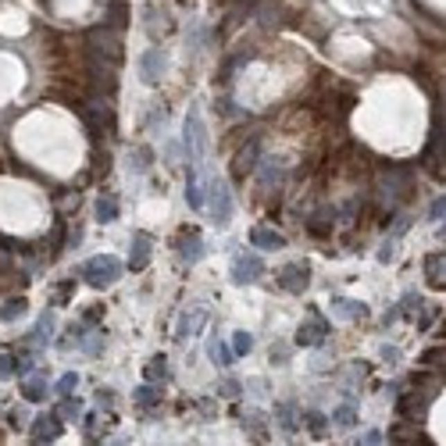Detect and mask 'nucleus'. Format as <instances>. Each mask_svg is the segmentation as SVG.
I'll list each match as a JSON object with an SVG mask.
<instances>
[{
	"label": "nucleus",
	"instance_id": "40",
	"mask_svg": "<svg viewBox=\"0 0 446 446\" xmlns=\"http://www.w3.org/2000/svg\"><path fill=\"white\" fill-rule=\"evenodd\" d=\"M443 207H446V200H443V196H439V200L432 204V221H439V218H443Z\"/></svg>",
	"mask_w": 446,
	"mask_h": 446
},
{
	"label": "nucleus",
	"instance_id": "25",
	"mask_svg": "<svg viewBox=\"0 0 446 446\" xmlns=\"http://www.w3.org/2000/svg\"><path fill=\"white\" fill-rule=\"evenodd\" d=\"M332 418H336L339 429H350V425H357V407H354V404H339Z\"/></svg>",
	"mask_w": 446,
	"mask_h": 446
},
{
	"label": "nucleus",
	"instance_id": "14",
	"mask_svg": "<svg viewBox=\"0 0 446 446\" xmlns=\"http://www.w3.org/2000/svg\"><path fill=\"white\" fill-rule=\"evenodd\" d=\"M146 264H151V236L136 232L132 236V250H129V268L132 271H143Z\"/></svg>",
	"mask_w": 446,
	"mask_h": 446
},
{
	"label": "nucleus",
	"instance_id": "10",
	"mask_svg": "<svg viewBox=\"0 0 446 446\" xmlns=\"http://www.w3.org/2000/svg\"><path fill=\"white\" fill-rule=\"evenodd\" d=\"M175 250H179V261L182 264H196L204 257V239H200V232L196 229H186L182 236H179V243H175Z\"/></svg>",
	"mask_w": 446,
	"mask_h": 446
},
{
	"label": "nucleus",
	"instance_id": "20",
	"mask_svg": "<svg viewBox=\"0 0 446 446\" xmlns=\"http://www.w3.org/2000/svg\"><path fill=\"white\" fill-rule=\"evenodd\" d=\"M332 218H336V214H332L329 207H321L318 214L307 218V229H311L314 236H329V232H332Z\"/></svg>",
	"mask_w": 446,
	"mask_h": 446
},
{
	"label": "nucleus",
	"instance_id": "11",
	"mask_svg": "<svg viewBox=\"0 0 446 446\" xmlns=\"http://www.w3.org/2000/svg\"><path fill=\"white\" fill-rule=\"evenodd\" d=\"M61 414H40L36 421H33V439L36 443H54L58 436H61Z\"/></svg>",
	"mask_w": 446,
	"mask_h": 446
},
{
	"label": "nucleus",
	"instance_id": "23",
	"mask_svg": "<svg viewBox=\"0 0 446 446\" xmlns=\"http://www.w3.org/2000/svg\"><path fill=\"white\" fill-rule=\"evenodd\" d=\"M132 400H136V407L151 411V407H157V400H161V389H154V382H146V386H139V389L132 393Z\"/></svg>",
	"mask_w": 446,
	"mask_h": 446
},
{
	"label": "nucleus",
	"instance_id": "36",
	"mask_svg": "<svg viewBox=\"0 0 446 446\" xmlns=\"http://www.w3.org/2000/svg\"><path fill=\"white\" fill-rule=\"evenodd\" d=\"M218 393H221V396H236V393H239V382H232V379H225V382H221V386H218Z\"/></svg>",
	"mask_w": 446,
	"mask_h": 446
},
{
	"label": "nucleus",
	"instance_id": "17",
	"mask_svg": "<svg viewBox=\"0 0 446 446\" xmlns=\"http://www.w3.org/2000/svg\"><path fill=\"white\" fill-rule=\"evenodd\" d=\"M51 336H54V311H43L40 321H36V329H33V336H29V343L33 346H46Z\"/></svg>",
	"mask_w": 446,
	"mask_h": 446
},
{
	"label": "nucleus",
	"instance_id": "33",
	"mask_svg": "<svg viewBox=\"0 0 446 446\" xmlns=\"http://www.w3.org/2000/svg\"><path fill=\"white\" fill-rule=\"evenodd\" d=\"M389 439H418V429H411V425H404V421H400V425L389 429Z\"/></svg>",
	"mask_w": 446,
	"mask_h": 446
},
{
	"label": "nucleus",
	"instance_id": "18",
	"mask_svg": "<svg viewBox=\"0 0 446 446\" xmlns=\"http://www.w3.org/2000/svg\"><path fill=\"white\" fill-rule=\"evenodd\" d=\"M186 200L193 211L204 207V189H200V175H196V164H189V175H186Z\"/></svg>",
	"mask_w": 446,
	"mask_h": 446
},
{
	"label": "nucleus",
	"instance_id": "41",
	"mask_svg": "<svg viewBox=\"0 0 446 446\" xmlns=\"http://www.w3.org/2000/svg\"><path fill=\"white\" fill-rule=\"evenodd\" d=\"M439 354H443V350H429V354H425V357H421V364H429V368H432V364H436V361H439Z\"/></svg>",
	"mask_w": 446,
	"mask_h": 446
},
{
	"label": "nucleus",
	"instance_id": "12",
	"mask_svg": "<svg viewBox=\"0 0 446 446\" xmlns=\"http://www.w3.org/2000/svg\"><path fill=\"white\" fill-rule=\"evenodd\" d=\"M257 157H261V143H257V139H250V143H246L243 151L236 154V161H232V175H236V179L250 175L254 164H257Z\"/></svg>",
	"mask_w": 446,
	"mask_h": 446
},
{
	"label": "nucleus",
	"instance_id": "28",
	"mask_svg": "<svg viewBox=\"0 0 446 446\" xmlns=\"http://www.w3.org/2000/svg\"><path fill=\"white\" fill-rule=\"evenodd\" d=\"M211 357H214V364H221V368H229L236 354L229 350V346H225V343H218V339H214V343H211Z\"/></svg>",
	"mask_w": 446,
	"mask_h": 446
},
{
	"label": "nucleus",
	"instance_id": "24",
	"mask_svg": "<svg viewBox=\"0 0 446 446\" xmlns=\"http://www.w3.org/2000/svg\"><path fill=\"white\" fill-rule=\"evenodd\" d=\"M26 296H15V300H8L4 307H0V325H4V321H15V318H22L26 314Z\"/></svg>",
	"mask_w": 446,
	"mask_h": 446
},
{
	"label": "nucleus",
	"instance_id": "42",
	"mask_svg": "<svg viewBox=\"0 0 446 446\" xmlns=\"http://www.w3.org/2000/svg\"><path fill=\"white\" fill-rule=\"evenodd\" d=\"M382 357H386V361H389V364H393V361H396V357H400V350H396V346H386V350H382Z\"/></svg>",
	"mask_w": 446,
	"mask_h": 446
},
{
	"label": "nucleus",
	"instance_id": "16",
	"mask_svg": "<svg viewBox=\"0 0 446 446\" xmlns=\"http://www.w3.org/2000/svg\"><path fill=\"white\" fill-rule=\"evenodd\" d=\"M46 393H51V386H46V375H29L26 382H22V396H26L29 404H43Z\"/></svg>",
	"mask_w": 446,
	"mask_h": 446
},
{
	"label": "nucleus",
	"instance_id": "43",
	"mask_svg": "<svg viewBox=\"0 0 446 446\" xmlns=\"http://www.w3.org/2000/svg\"><path fill=\"white\" fill-rule=\"evenodd\" d=\"M221 4H225V0H221Z\"/></svg>",
	"mask_w": 446,
	"mask_h": 446
},
{
	"label": "nucleus",
	"instance_id": "22",
	"mask_svg": "<svg viewBox=\"0 0 446 446\" xmlns=\"http://www.w3.org/2000/svg\"><path fill=\"white\" fill-rule=\"evenodd\" d=\"M143 375H146V382H164L168 379V357L164 354L151 357V361H146V368H143Z\"/></svg>",
	"mask_w": 446,
	"mask_h": 446
},
{
	"label": "nucleus",
	"instance_id": "30",
	"mask_svg": "<svg viewBox=\"0 0 446 446\" xmlns=\"http://www.w3.org/2000/svg\"><path fill=\"white\" fill-rule=\"evenodd\" d=\"M76 386H79V375H76V371H65V375L58 379V393H61V396H71V393H76Z\"/></svg>",
	"mask_w": 446,
	"mask_h": 446
},
{
	"label": "nucleus",
	"instance_id": "3",
	"mask_svg": "<svg viewBox=\"0 0 446 446\" xmlns=\"http://www.w3.org/2000/svg\"><path fill=\"white\" fill-rule=\"evenodd\" d=\"M182 146H186L189 164H200V161H204V151H207V132H204V118H200V111H196V108H189V114H186Z\"/></svg>",
	"mask_w": 446,
	"mask_h": 446
},
{
	"label": "nucleus",
	"instance_id": "15",
	"mask_svg": "<svg viewBox=\"0 0 446 446\" xmlns=\"http://www.w3.org/2000/svg\"><path fill=\"white\" fill-rule=\"evenodd\" d=\"M425 279H429L432 289H443L446 286V254L443 250H436V254L425 257Z\"/></svg>",
	"mask_w": 446,
	"mask_h": 446
},
{
	"label": "nucleus",
	"instance_id": "9",
	"mask_svg": "<svg viewBox=\"0 0 446 446\" xmlns=\"http://www.w3.org/2000/svg\"><path fill=\"white\" fill-rule=\"evenodd\" d=\"M325 339H329V321L318 318V314L296 329V346H321Z\"/></svg>",
	"mask_w": 446,
	"mask_h": 446
},
{
	"label": "nucleus",
	"instance_id": "32",
	"mask_svg": "<svg viewBox=\"0 0 446 446\" xmlns=\"http://www.w3.org/2000/svg\"><path fill=\"white\" fill-rule=\"evenodd\" d=\"M307 429H311L314 436H321V432H325V414H318V411H307Z\"/></svg>",
	"mask_w": 446,
	"mask_h": 446
},
{
	"label": "nucleus",
	"instance_id": "27",
	"mask_svg": "<svg viewBox=\"0 0 446 446\" xmlns=\"http://www.w3.org/2000/svg\"><path fill=\"white\" fill-rule=\"evenodd\" d=\"M250 350H254V336L250 332H236L232 336V354L243 357V354H250Z\"/></svg>",
	"mask_w": 446,
	"mask_h": 446
},
{
	"label": "nucleus",
	"instance_id": "5",
	"mask_svg": "<svg viewBox=\"0 0 446 446\" xmlns=\"http://www.w3.org/2000/svg\"><path fill=\"white\" fill-rule=\"evenodd\" d=\"M264 275V261L257 254H236L232 257V282L236 286H250Z\"/></svg>",
	"mask_w": 446,
	"mask_h": 446
},
{
	"label": "nucleus",
	"instance_id": "26",
	"mask_svg": "<svg viewBox=\"0 0 446 446\" xmlns=\"http://www.w3.org/2000/svg\"><path fill=\"white\" fill-rule=\"evenodd\" d=\"M275 414H279V425L286 429V432H296V407L286 400V404H279L275 407Z\"/></svg>",
	"mask_w": 446,
	"mask_h": 446
},
{
	"label": "nucleus",
	"instance_id": "35",
	"mask_svg": "<svg viewBox=\"0 0 446 446\" xmlns=\"http://www.w3.org/2000/svg\"><path fill=\"white\" fill-rule=\"evenodd\" d=\"M396 311H400V314H414V311H421V300H418L414 293H407V296H404V304L396 307Z\"/></svg>",
	"mask_w": 446,
	"mask_h": 446
},
{
	"label": "nucleus",
	"instance_id": "8",
	"mask_svg": "<svg viewBox=\"0 0 446 446\" xmlns=\"http://www.w3.org/2000/svg\"><path fill=\"white\" fill-rule=\"evenodd\" d=\"M204 325H207V307H189V311H182L179 325H175V339L186 343V339H193L196 332H200Z\"/></svg>",
	"mask_w": 446,
	"mask_h": 446
},
{
	"label": "nucleus",
	"instance_id": "7",
	"mask_svg": "<svg viewBox=\"0 0 446 446\" xmlns=\"http://www.w3.org/2000/svg\"><path fill=\"white\" fill-rule=\"evenodd\" d=\"M279 286H282L286 293H304V289L311 286V268H307L304 261L286 264V268L279 271Z\"/></svg>",
	"mask_w": 446,
	"mask_h": 446
},
{
	"label": "nucleus",
	"instance_id": "6",
	"mask_svg": "<svg viewBox=\"0 0 446 446\" xmlns=\"http://www.w3.org/2000/svg\"><path fill=\"white\" fill-rule=\"evenodd\" d=\"M164 68H168V54L161 51V46H151V51H143V58H139V79H143L146 86L161 83Z\"/></svg>",
	"mask_w": 446,
	"mask_h": 446
},
{
	"label": "nucleus",
	"instance_id": "31",
	"mask_svg": "<svg viewBox=\"0 0 446 446\" xmlns=\"http://www.w3.org/2000/svg\"><path fill=\"white\" fill-rule=\"evenodd\" d=\"M136 171H146V168H151V151H146V146H139V151L132 154V161H129Z\"/></svg>",
	"mask_w": 446,
	"mask_h": 446
},
{
	"label": "nucleus",
	"instance_id": "37",
	"mask_svg": "<svg viewBox=\"0 0 446 446\" xmlns=\"http://www.w3.org/2000/svg\"><path fill=\"white\" fill-rule=\"evenodd\" d=\"M96 404H101V407H114V393L111 389H101V393H96Z\"/></svg>",
	"mask_w": 446,
	"mask_h": 446
},
{
	"label": "nucleus",
	"instance_id": "2",
	"mask_svg": "<svg viewBox=\"0 0 446 446\" xmlns=\"http://www.w3.org/2000/svg\"><path fill=\"white\" fill-rule=\"evenodd\" d=\"M89 54H93V65H118L121 61V40L114 29L101 26V29H93L89 33Z\"/></svg>",
	"mask_w": 446,
	"mask_h": 446
},
{
	"label": "nucleus",
	"instance_id": "1",
	"mask_svg": "<svg viewBox=\"0 0 446 446\" xmlns=\"http://www.w3.org/2000/svg\"><path fill=\"white\" fill-rule=\"evenodd\" d=\"M121 261L118 257H111V254H96V257H89L86 264H83V271L79 275L93 286V289H108V286H114L118 279H121Z\"/></svg>",
	"mask_w": 446,
	"mask_h": 446
},
{
	"label": "nucleus",
	"instance_id": "19",
	"mask_svg": "<svg viewBox=\"0 0 446 446\" xmlns=\"http://www.w3.org/2000/svg\"><path fill=\"white\" fill-rule=\"evenodd\" d=\"M114 218H118V200L111 193H101L96 196V221H101V225H111Z\"/></svg>",
	"mask_w": 446,
	"mask_h": 446
},
{
	"label": "nucleus",
	"instance_id": "21",
	"mask_svg": "<svg viewBox=\"0 0 446 446\" xmlns=\"http://www.w3.org/2000/svg\"><path fill=\"white\" fill-rule=\"evenodd\" d=\"M332 311H336L339 318H350V321L368 318V307H364V304H357V300H332Z\"/></svg>",
	"mask_w": 446,
	"mask_h": 446
},
{
	"label": "nucleus",
	"instance_id": "38",
	"mask_svg": "<svg viewBox=\"0 0 446 446\" xmlns=\"http://www.w3.org/2000/svg\"><path fill=\"white\" fill-rule=\"evenodd\" d=\"M8 421L15 429H22V425H26V414H22V411H8Z\"/></svg>",
	"mask_w": 446,
	"mask_h": 446
},
{
	"label": "nucleus",
	"instance_id": "34",
	"mask_svg": "<svg viewBox=\"0 0 446 446\" xmlns=\"http://www.w3.org/2000/svg\"><path fill=\"white\" fill-rule=\"evenodd\" d=\"M71 293H76V282H71V279H68V282H61V286H58V293H54V304L71 300Z\"/></svg>",
	"mask_w": 446,
	"mask_h": 446
},
{
	"label": "nucleus",
	"instance_id": "29",
	"mask_svg": "<svg viewBox=\"0 0 446 446\" xmlns=\"http://www.w3.org/2000/svg\"><path fill=\"white\" fill-rule=\"evenodd\" d=\"M58 414H61V421H65V418H71V421H76V418L83 414V404H79V400H71V396H65V400H61V407H58Z\"/></svg>",
	"mask_w": 446,
	"mask_h": 446
},
{
	"label": "nucleus",
	"instance_id": "13",
	"mask_svg": "<svg viewBox=\"0 0 446 446\" xmlns=\"http://www.w3.org/2000/svg\"><path fill=\"white\" fill-rule=\"evenodd\" d=\"M250 243L257 246V250H282V246H286L282 232L268 229V225H254V229H250Z\"/></svg>",
	"mask_w": 446,
	"mask_h": 446
},
{
	"label": "nucleus",
	"instance_id": "4",
	"mask_svg": "<svg viewBox=\"0 0 446 446\" xmlns=\"http://www.w3.org/2000/svg\"><path fill=\"white\" fill-rule=\"evenodd\" d=\"M207 214H211V221L218 229H225L229 225V218H232V193H229V186L221 182V179H211L207 182Z\"/></svg>",
	"mask_w": 446,
	"mask_h": 446
},
{
	"label": "nucleus",
	"instance_id": "39",
	"mask_svg": "<svg viewBox=\"0 0 446 446\" xmlns=\"http://www.w3.org/2000/svg\"><path fill=\"white\" fill-rule=\"evenodd\" d=\"M101 314H104V307H89V311L83 314V321H101Z\"/></svg>",
	"mask_w": 446,
	"mask_h": 446
}]
</instances>
